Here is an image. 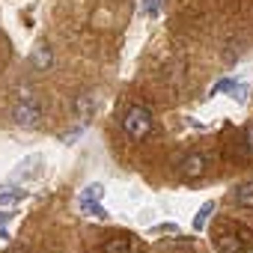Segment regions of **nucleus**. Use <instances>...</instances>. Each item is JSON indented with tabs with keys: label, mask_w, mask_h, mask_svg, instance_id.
<instances>
[{
	"label": "nucleus",
	"mask_w": 253,
	"mask_h": 253,
	"mask_svg": "<svg viewBox=\"0 0 253 253\" xmlns=\"http://www.w3.org/2000/svg\"><path fill=\"white\" fill-rule=\"evenodd\" d=\"M122 128H125V134H128L131 140H143V137H149V131H152V113H149V107L134 104L128 113H125Z\"/></svg>",
	"instance_id": "f257e3e1"
},
{
	"label": "nucleus",
	"mask_w": 253,
	"mask_h": 253,
	"mask_svg": "<svg viewBox=\"0 0 253 253\" xmlns=\"http://www.w3.org/2000/svg\"><path fill=\"white\" fill-rule=\"evenodd\" d=\"M12 122L21 128H39L42 125V107L33 98H21L12 104Z\"/></svg>",
	"instance_id": "f03ea898"
},
{
	"label": "nucleus",
	"mask_w": 253,
	"mask_h": 253,
	"mask_svg": "<svg viewBox=\"0 0 253 253\" xmlns=\"http://www.w3.org/2000/svg\"><path fill=\"white\" fill-rule=\"evenodd\" d=\"M206 167H209V158L200 155V152H194V155L182 158V164H179V176H182V179H200V176L206 173Z\"/></svg>",
	"instance_id": "7ed1b4c3"
},
{
	"label": "nucleus",
	"mask_w": 253,
	"mask_h": 253,
	"mask_svg": "<svg viewBox=\"0 0 253 253\" xmlns=\"http://www.w3.org/2000/svg\"><path fill=\"white\" fill-rule=\"evenodd\" d=\"M24 197H27V191H21V188H3V191H0V209L9 211V209H15Z\"/></svg>",
	"instance_id": "20e7f679"
},
{
	"label": "nucleus",
	"mask_w": 253,
	"mask_h": 253,
	"mask_svg": "<svg viewBox=\"0 0 253 253\" xmlns=\"http://www.w3.org/2000/svg\"><path fill=\"white\" fill-rule=\"evenodd\" d=\"M232 203L238 209H253V182H244L232 191Z\"/></svg>",
	"instance_id": "39448f33"
},
{
	"label": "nucleus",
	"mask_w": 253,
	"mask_h": 253,
	"mask_svg": "<svg viewBox=\"0 0 253 253\" xmlns=\"http://www.w3.org/2000/svg\"><path fill=\"white\" fill-rule=\"evenodd\" d=\"M101 253H131V241L125 235H113L101 244Z\"/></svg>",
	"instance_id": "423d86ee"
},
{
	"label": "nucleus",
	"mask_w": 253,
	"mask_h": 253,
	"mask_svg": "<svg viewBox=\"0 0 253 253\" xmlns=\"http://www.w3.org/2000/svg\"><path fill=\"white\" fill-rule=\"evenodd\" d=\"M214 214V200H209V203H203L200 206V211H197V217H194V229L200 232V229H206V223H209V217Z\"/></svg>",
	"instance_id": "0eeeda50"
},
{
	"label": "nucleus",
	"mask_w": 253,
	"mask_h": 253,
	"mask_svg": "<svg viewBox=\"0 0 253 253\" xmlns=\"http://www.w3.org/2000/svg\"><path fill=\"white\" fill-rule=\"evenodd\" d=\"M30 63H33L36 69H48V66H51V48H48V45H39V48L33 51Z\"/></svg>",
	"instance_id": "6e6552de"
},
{
	"label": "nucleus",
	"mask_w": 253,
	"mask_h": 253,
	"mask_svg": "<svg viewBox=\"0 0 253 253\" xmlns=\"http://www.w3.org/2000/svg\"><path fill=\"white\" fill-rule=\"evenodd\" d=\"M81 211H84L86 217H95V220H104V217H107V211H104L95 200H81Z\"/></svg>",
	"instance_id": "1a4fd4ad"
},
{
	"label": "nucleus",
	"mask_w": 253,
	"mask_h": 253,
	"mask_svg": "<svg viewBox=\"0 0 253 253\" xmlns=\"http://www.w3.org/2000/svg\"><path fill=\"white\" fill-rule=\"evenodd\" d=\"M101 197H104V188H101V185H86V188L81 191V200H95V203H98Z\"/></svg>",
	"instance_id": "9d476101"
},
{
	"label": "nucleus",
	"mask_w": 253,
	"mask_h": 253,
	"mask_svg": "<svg viewBox=\"0 0 253 253\" xmlns=\"http://www.w3.org/2000/svg\"><path fill=\"white\" fill-rule=\"evenodd\" d=\"M78 113H81V119H86V116L92 113V101H89V95H81V98H78Z\"/></svg>",
	"instance_id": "9b49d317"
},
{
	"label": "nucleus",
	"mask_w": 253,
	"mask_h": 253,
	"mask_svg": "<svg viewBox=\"0 0 253 253\" xmlns=\"http://www.w3.org/2000/svg\"><path fill=\"white\" fill-rule=\"evenodd\" d=\"M217 250H220V253H238V241H229V235H223V238L217 241Z\"/></svg>",
	"instance_id": "f8f14e48"
},
{
	"label": "nucleus",
	"mask_w": 253,
	"mask_h": 253,
	"mask_svg": "<svg viewBox=\"0 0 253 253\" xmlns=\"http://www.w3.org/2000/svg\"><path fill=\"white\" fill-rule=\"evenodd\" d=\"M229 92H232V98H235V101H247V92H250V89H247L244 84H232V86H229Z\"/></svg>",
	"instance_id": "ddd939ff"
},
{
	"label": "nucleus",
	"mask_w": 253,
	"mask_h": 253,
	"mask_svg": "<svg viewBox=\"0 0 253 253\" xmlns=\"http://www.w3.org/2000/svg\"><path fill=\"white\" fill-rule=\"evenodd\" d=\"M235 81H229V78H223V81H217L214 86H211V95H217V92H223V89H229Z\"/></svg>",
	"instance_id": "4468645a"
},
{
	"label": "nucleus",
	"mask_w": 253,
	"mask_h": 253,
	"mask_svg": "<svg viewBox=\"0 0 253 253\" xmlns=\"http://www.w3.org/2000/svg\"><path fill=\"white\" fill-rule=\"evenodd\" d=\"M143 6H146V12H149V15H158V6H161V0H146Z\"/></svg>",
	"instance_id": "2eb2a0df"
},
{
	"label": "nucleus",
	"mask_w": 253,
	"mask_h": 253,
	"mask_svg": "<svg viewBox=\"0 0 253 253\" xmlns=\"http://www.w3.org/2000/svg\"><path fill=\"white\" fill-rule=\"evenodd\" d=\"M244 143H247V152L253 155V125H250V128H247V140H244Z\"/></svg>",
	"instance_id": "dca6fc26"
},
{
	"label": "nucleus",
	"mask_w": 253,
	"mask_h": 253,
	"mask_svg": "<svg viewBox=\"0 0 253 253\" xmlns=\"http://www.w3.org/2000/svg\"><path fill=\"white\" fill-rule=\"evenodd\" d=\"M158 232H176V226H173V223H161Z\"/></svg>",
	"instance_id": "f3484780"
},
{
	"label": "nucleus",
	"mask_w": 253,
	"mask_h": 253,
	"mask_svg": "<svg viewBox=\"0 0 253 253\" xmlns=\"http://www.w3.org/2000/svg\"><path fill=\"white\" fill-rule=\"evenodd\" d=\"M9 217H12V214H9V211H3V209H0V226H3V223H6V220H9Z\"/></svg>",
	"instance_id": "a211bd4d"
}]
</instances>
